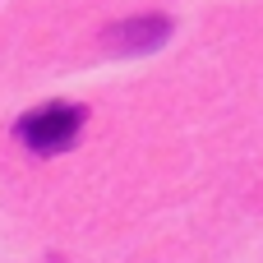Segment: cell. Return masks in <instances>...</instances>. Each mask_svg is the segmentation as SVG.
<instances>
[{
	"label": "cell",
	"instance_id": "obj_1",
	"mask_svg": "<svg viewBox=\"0 0 263 263\" xmlns=\"http://www.w3.org/2000/svg\"><path fill=\"white\" fill-rule=\"evenodd\" d=\"M83 120H88V106L51 102V106L28 111V116L14 125V134H18V143H23L28 153H37V157H55V153H65V148L79 143Z\"/></svg>",
	"mask_w": 263,
	"mask_h": 263
},
{
	"label": "cell",
	"instance_id": "obj_2",
	"mask_svg": "<svg viewBox=\"0 0 263 263\" xmlns=\"http://www.w3.org/2000/svg\"><path fill=\"white\" fill-rule=\"evenodd\" d=\"M171 37V18L166 14H134V18H120L102 32V42L116 51V55H148L157 46H166Z\"/></svg>",
	"mask_w": 263,
	"mask_h": 263
}]
</instances>
